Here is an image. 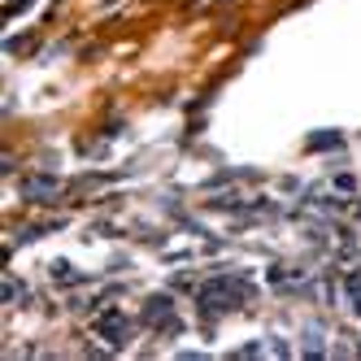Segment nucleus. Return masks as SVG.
I'll return each mask as SVG.
<instances>
[{"label": "nucleus", "instance_id": "obj_1", "mask_svg": "<svg viewBox=\"0 0 361 361\" xmlns=\"http://www.w3.org/2000/svg\"><path fill=\"white\" fill-rule=\"evenodd\" d=\"M101 336H109L114 344H122V340H127V322H122L118 313H109V318H101Z\"/></svg>", "mask_w": 361, "mask_h": 361}, {"label": "nucleus", "instance_id": "obj_2", "mask_svg": "<svg viewBox=\"0 0 361 361\" xmlns=\"http://www.w3.org/2000/svg\"><path fill=\"white\" fill-rule=\"evenodd\" d=\"M349 291H353V305H357V313H361V274L349 279Z\"/></svg>", "mask_w": 361, "mask_h": 361}]
</instances>
